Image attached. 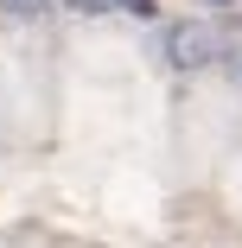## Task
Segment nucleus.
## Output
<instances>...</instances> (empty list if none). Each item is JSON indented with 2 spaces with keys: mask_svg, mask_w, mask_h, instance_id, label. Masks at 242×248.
<instances>
[{
  "mask_svg": "<svg viewBox=\"0 0 242 248\" xmlns=\"http://www.w3.org/2000/svg\"><path fill=\"white\" fill-rule=\"evenodd\" d=\"M0 7H7V13H19V19H38L51 0H0Z\"/></svg>",
  "mask_w": 242,
  "mask_h": 248,
  "instance_id": "nucleus-2",
  "label": "nucleus"
},
{
  "mask_svg": "<svg viewBox=\"0 0 242 248\" xmlns=\"http://www.w3.org/2000/svg\"><path fill=\"white\" fill-rule=\"evenodd\" d=\"M64 7H70V13H109L115 0H64Z\"/></svg>",
  "mask_w": 242,
  "mask_h": 248,
  "instance_id": "nucleus-3",
  "label": "nucleus"
},
{
  "mask_svg": "<svg viewBox=\"0 0 242 248\" xmlns=\"http://www.w3.org/2000/svg\"><path fill=\"white\" fill-rule=\"evenodd\" d=\"M166 58H172L178 70H198V64H210V58H217V32H210V26H172V38H166Z\"/></svg>",
  "mask_w": 242,
  "mask_h": 248,
  "instance_id": "nucleus-1",
  "label": "nucleus"
},
{
  "mask_svg": "<svg viewBox=\"0 0 242 248\" xmlns=\"http://www.w3.org/2000/svg\"><path fill=\"white\" fill-rule=\"evenodd\" d=\"M115 7H121V13H140V19H147V13H153V0H115Z\"/></svg>",
  "mask_w": 242,
  "mask_h": 248,
  "instance_id": "nucleus-4",
  "label": "nucleus"
}]
</instances>
